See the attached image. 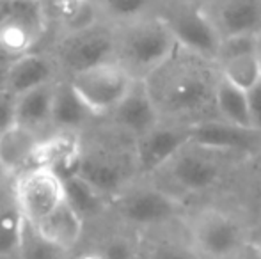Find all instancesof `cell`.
Listing matches in <instances>:
<instances>
[{"label": "cell", "instance_id": "6da1fadb", "mask_svg": "<svg viewBox=\"0 0 261 259\" xmlns=\"http://www.w3.org/2000/svg\"><path fill=\"white\" fill-rule=\"evenodd\" d=\"M219 82L217 61L179 45L164 64L144 78L162 121L189 126L219 119L215 105Z\"/></svg>", "mask_w": 261, "mask_h": 259}, {"label": "cell", "instance_id": "7a4b0ae2", "mask_svg": "<svg viewBox=\"0 0 261 259\" xmlns=\"http://www.w3.org/2000/svg\"><path fill=\"white\" fill-rule=\"evenodd\" d=\"M80 176L110 200L141 180L135 137L117 130L105 119H96L80 133Z\"/></svg>", "mask_w": 261, "mask_h": 259}, {"label": "cell", "instance_id": "3957f363", "mask_svg": "<svg viewBox=\"0 0 261 259\" xmlns=\"http://www.w3.org/2000/svg\"><path fill=\"white\" fill-rule=\"evenodd\" d=\"M249 160H252V156L245 153L190 140L148 180L172 195H176V192L201 194L217 187L231 169Z\"/></svg>", "mask_w": 261, "mask_h": 259}, {"label": "cell", "instance_id": "277c9868", "mask_svg": "<svg viewBox=\"0 0 261 259\" xmlns=\"http://www.w3.org/2000/svg\"><path fill=\"white\" fill-rule=\"evenodd\" d=\"M116 27V63L135 80H144L178 48L169 23L158 11Z\"/></svg>", "mask_w": 261, "mask_h": 259}, {"label": "cell", "instance_id": "5b68a950", "mask_svg": "<svg viewBox=\"0 0 261 259\" xmlns=\"http://www.w3.org/2000/svg\"><path fill=\"white\" fill-rule=\"evenodd\" d=\"M62 76L116 61V27L105 20L57 34L48 48Z\"/></svg>", "mask_w": 261, "mask_h": 259}, {"label": "cell", "instance_id": "8992f818", "mask_svg": "<svg viewBox=\"0 0 261 259\" xmlns=\"http://www.w3.org/2000/svg\"><path fill=\"white\" fill-rule=\"evenodd\" d=\"M50 27L52 25L43 0L0 2V57L11 63L41 50Z\"/></svg>", "mask_w": 261, "mask_h": 259}, {"label": "cell", "instance_id": "52a82bcc", "mask_svg": "<svg viewBox=\"0 0 261 259\" xmlns=\"http://www.w3.org/2000/svg\"><path fill=\"white\" fill-rule=\"evenodd\" d=\"M110 206L119 218L134 227H156L181 215L179 197L169 194L149 180H139L123 190Z\"/></svg>", "mask_w": 261, "mask_h": 259}, {"label": "cell", "instance_id": "ba28073f", "mask_svg": "<svg viewBox=\"0 0 261 259\" xmlns=\"http://www.w3.org/2000/svg\"><path fill=\"white\" fill-rule=\"evenodd\" d=\"M68 80L100 119L107 118L119 105L135 82L134 76L116 61L80 71Z\"/></svg>", "mask_w": 261, "mask_h": 259}, {"label": "cell", "instance_id": "9c48e42d", "mask_svg": "<svg viewBox=\"0 0 261 259\" xmlns=\"http://www.w3.org/2000/svg\"><path fill=\"white\" fill-rule=\"evenodd\" d=\"M13 195L25 220L38 225L66 200L64 183L50 167H31L14 178Z\"/></svg>", "mask_w": 261, "mask_h": 259}, {"label": "cell", "instance_id": "30bf717a", "mask_svg": "<svg viewBox=\"0 0 261 259\" xmlns=\"http://www.w3.org/2000/svg\"><path fill=\"white\" fill-rule=\"evenodd\" d=\"M158 13L169 23L179 46L217 61V52L222 39L210 23L203 7L192 4L160 2Z\"/></svg>", "mask_w": 261, "mask_h": 259}, {"label": "cell", "instance_id": "8fae6325", "mask_svg": "<svg viewBox=\"0 0 261 259\" xmlns=\"http://www.w3.org/2000/svg\"><path fill=\"white\" fill-rule=\"evenodd\" d=\"M192 245L210 259L226 257L240 252L245 243L242 227L231 215L215 208L201 210L190 222Z\"/></svg>", "mask_w": 261, "mask_h": 259}, {"label": "cell", "instance_id": "7c38bea8", "mask_svg": "<svg viewBox=\"0 0 261 259\" xmlns=\"http://www.w3.org/2000/svg\"><path fill=\"white\" fill-rule=\"evenodd\" d=\"M190 140L192 126L169 121H160L144 135L135 138L141 180H148L158 172Z\"/></svg>", "mask_w": 261, "mask_h": 259}, {"label": "cell", "instance_id": "4fadbf2b", "mask_svg": "<svg viewBox=\"0 0 261 259\" xmlns=\"http://www.w3.org/2000/svg\"><path fill=\"white\" fill-rule=\"evenodd\" d=\"M201 7L220 39L261 34V0H206Z\"/></svg>", "mask_w": 261, "mask_h": 259}, {"label": "cell", "instance_id": "5bb4252c", "mask_svg": "<svg viewBox=\"0 0 261 259\" xmlns=\"http://www.w3.org/2000/svg\"><path fill=\"white\" fill-rule=\"evenodd\" d=\"M103 119L135 138L144 135L162 121L144 80H135L126 96Z\"/></svg>", "mask_w": 261, "mask_h": 259}, {"label": "cell", "instance_id": "9a60e30c", "mask_svg": "<svg viewBox=\"0 0 261 259\" xmlns=\"http://www.w3.org/2000/svg\"><path fill=\"white\" fill-rule=\"evenodd\" d=\"M82 165L80 133L54 131L46 135L38 148L32 167H50L62 181L79 176Z\"/></svg>", "mask_w": 261, "mask_h": 259}, {"label": "cell", "instance_id": "2e32d148", "mask_svg": "<svg viewBox=\"0 0 261 259\" xmlns=\"http://www.w3.org/2000/svg\"><path fill=\"white\" fill-rule=\"evenodd\" d=\"M192 140L254 156L261 149V131L231 125L224 119H210L192 126Z\"/></svg>", "mask_w": 261, "mask_h": 259}, {"label": "cell", "instance_id": "e0dca14e", "mask_svg": "<svg viewBox=\"0 0 261 259\" xmlns=\"http://www.w3.org/2000/svg\"><path fill=\"white\" fill-rule=\"evenodd\" d=\"M61 76V71H59L48 50H38V52L21 55L9 63L7 93L14 94V96H21L36 87L55 82Z\"/></svg>", "mask_w": 261, "mask_h": 259}, {"label": "cell", "instance_id": "ac0fdd59", "mask_svg": "<svg viewBox=\"0 0 261 259\" xmlns=\"http://www.w3.org/2000/svg\"><path fill=\"white\" fill-rule=\"evenodd\" d=\"M96 119L94 112L87 107L86 101L80 98L66 76H61L55 87L54 112H52V128L54 131H71L82 133L93 125Z\"/></svg>", "mask_w": 261, "mask_h": 259}, {"label": "cell", "instance_id": "d6986e66", "mask_svg": "<svg viewBox=\"0 0 261 259\" xmlns=\"http://www.w3.org/2000/svg\"><path fill=\"white\" fill-rule=\"evenodd\" d=\"M43 138V135L18 125L6 131L0 137V165L4 174L16 178L20 172L31 169Z\"/></svg>", "mask_w": 261, "mask_h": 259}, {"label": "cell", "instance_id": "ffe728a7", "mask_svg": "<svg viewBox=\"0 0 261 259\" xmlns=\"http://www.w3.org/2000/svg\"><path fill=\"white\" fill-rule=\"evenodd\" d=\"M57 82H50L46 85L36 87L29 93L16 96V121L18 126H23L36 133L46 135L54 133L52 128V112H54V98Z\"/></svg>", "mask_w": 261, "mask_h": 259}, {"label": "cell", "instance_id": "44dd1931", "mask_svg": "<svg viewBox=\"0 0 261 259\" xmlns=\"http://www.w3.org/2000/svg\"><path fill=\"white\" fill-rule=\"evenodd\" d=\"M84 225H86V220L69 206L68 200H64L52 215H48L34 227L50 243L69 254L82 240Z\"/></svg>", "mask_w": 261, "mask_h": 259}, {"label": "cell", "instance_id": "7402d4cb", "mask_svg": "<svg viewBox=\"0 0 261 259\" xmlns=\"http://www.w3.org/2000/svg\"><path fill=\"white\" fill-rule=\"evenodd\" d=\"M50 25L57 28V34L82 28L101 20L91 0H43Z\"/></svg>", "mask_w": 261, "mask_h": 259}, {"label": "cell", "instance_id": "603a6c76", "mask_svg": "<svg viewBox=\"0 0 261 259\" xmlns=\"http://www.w3.org/2000/svg\"><path fill=\"white\" fill-rule=\"evenodd\" d=\"M64 183L66 200L68 204L84 218V220H91V218H98L103 215L110 208L112 200L105 197L98 188H94L87 180L82 176H73L62 181Z\"/></svg>", "mask_w": 261, "mask_h": 259}, {"label": "cell", "instance_id": "cb8c5ba5", "mask_svg": "<svg viewBox=\"0 0 261 259\" xmlns=\"http://www.w3.org/2000/svg\"><path fill=\"white\" fill-rule=\"evenodd\" d=\"M215 105L219 119H224L231 125L244 126V128H252L247 91L233 85L222 76H220L219 87H217Z\"/></svg>", "mask_w": 261, "mask_h": 259}, {"label": "cell", "instance_id": "d4e9b609", "mask_svg": "<svg viewBox=\"0 0 261 259\" xmlns=\"http://www.w3.org/2000/svg\"><path fill=\"white\" fill-rule=\"evenodd\" d=\"M23 231L25 217L13 195V199L0 204V259H18Z\"/></svg>", "mask_w": 261, "mask_h": 259}, {"label": "cell", "instance_id": "484cf974", "mask_svg": "<svg viewBox=\"0 0 261 259\" xmlns=\"http://www.w3.org/2000/svg\"><path fill=\"white\" fill-rule=\"evenodd\" d=\"M220 76L244 91H251L261 80V63L258 52L240 53L217 61Z\"/></svg>", "mask_w": 261, "mask_h": 259}, {"label": "cell", "instance_id": "4316f807", "mask_svg": "<svg viewBox=\"0 0 261 259\" xmlns=\"http://www.w3.org/2000/svg\"><path fill=\"white\" fill-rule=\"evenodd\" d=\"M91 2L101 20L112 25L155 13L160 6V0H91Z\"/></svg>", "mask_w": 261, "mask_h": 259}, {"label": "cell", "instance_id": "83f0119b", "mask_svg": "<svg viewBox=\"0 0 261 259\" xmlns=\"http://www.w3.org/2000/svg\"><path fill=\"white\" fill-rule=\"evenodd\" d=\"M18 259H68V252L50 243L34 225L25 220L23 240Z\"/></svg>", "mask_w": 261, "mask_h": 259}, {"label": "cell", "instance_id": "f1b7e54d", "mask_svg": "<svg viewBox=\"0 0 261 259\" xmlns=\"http://www.w3.org/2000/svg\"><path fill=\"white\" fill-rule=\"evenodd\" d=\"M149 259H201L203 254L194 245L179 240H156L146 249Z\"/></svg>", "mask_w": 261, "mask_h": 259}, {"label": "cell", "instance_id": "f546056e", "mask_svg": "<svg viewBox=\"0 0 261 259\" xmlns=\"http://www.w3.org/2000/svg\"><path fill=\"white\" fill-rule=\"evenodd\" d=\"M96 252H100L103 259H135L141 252V247L128 236L114 235L100 243Z\"/></svg>", "mask_w": 261, "mask_h": 259}, {"label": "cell", "instance_id": "4dcf8cb0", "mask_svg": "<svg viewBox=\"0 0 261 259\" xmlns=\"http://www.w3.org/2000/svg\"><path fill=\"white\" fill-rule=\"evenodd\" d=\"M16 100L18 98L14 94L7 93V91L0 93V137L18 125Z\"/></svg>", "mask_w": 261, "mask_h": 259}, {"label": "cell", "instance_id": "1f68e13d", "mask_svg": "<svg viewBox=\"0 0 261 259\" xmlns=\"http://www.w3.org/2000/svg\"><path fill=\"white\" fill-rule=\"evenodd\" d=\"M247 98H249V110H251L252 128L261 131V80L251 91H247Z\"/></svg>", "mask_w": 261, "mask_h": 259}, {"label": "cell", "instance_id": "d6a6232c", "mask_svg": "<svg viewBox=\"0 0 261 259\" xmlns=\"http://www.w3.org/2000/svg\"><path fill=\"white\" fill-rule=\"evenodd\" d=\"M238 254L240 259H261V245L256 242H245Z\"/></svg>", "mask_w": 261, "mask_h": 259}, {"label": "cell", "instance_id": "836d02e7", "mask_svg": "<svg viewBox=\"0 0 261 259\" xmlns=\"http://www.w3.org/2000/svg\"><path fill=\"white\" fill-rule=\"evenodd\" d=\"M7 71H9V63L0 57V93L7 91Z\"/></svg>", "mask_w": 261, "mask_h": 259}, {"label": "cell", "instance_id": "e575fe53", "mask_svg": "<svg viewBox=\"0 0 261 259\" xmlns=\"http://www.w3.org/2000/svg\"><path fill=\"white\" fill-rule=\"evenodd\" d=\"M160 2H174V4H192V6H203L206 0H160Z\"/></svg>", "mask_w": 261, "mask_h": 259}, {"label": "cell", "instance_id": "d590c367", "mask_svg": "<svg viewBox=\"0 0 261 259\" xmlns=\"http://www.w3.org/2000/svg\"><path fill=\"white\" fill-rule=\"evenodd\" d=\"M75 259H103V257H101L100 252L93 250V252H84V254H80V256L75 257Z\"/></svg>", "mask_w": 261, "mask_h": 259}, {"label": "cell", "instance_id": "8d00e7d4", "mask_svg": "<svg viewBox=\"0 0 261 259\" xmlns=\"http://www.w3.org/2000/svg\"><path fill=\"white\" fill-rule=\"evenodd\" d=\"M252 160L256 162V167H258V170H259V174H261V149L258 153H256L254 156H252Z\"/></svg>", "mask_w": 261, "mask_h": 259}, {"label": "cell", "instance_id": "74e56055", "mask_svg": "<svg viewBox=\"0 0 261 259\" xmlns=\"http://www.w3.org/2000/svg\"><path fill=\"white\" fill-rule=\"evenodd\" d=\"M135 259H149L148 254H146V249H141V252H139V256L135 257Z\"/></svg>", "mask_w": 261, "mask_h": 259}, {"label": "cell", "instance_id": "f35d334b", "mask_svg": "<svg viewBox=\"0 0 261 259\" xmlns=\"http://www.w3.org/2000/svg\"><path fill=\"white\" fill-rule=\"evenodd\" d=\"M219 259H240V254H231V256H226V257H219Z\"/></svg>", "mask_w": 261, "mask_h": 259}, {"label": "cell", "instance_id": "ab89813d", "mask_svg": "<svg viewBox=\"0 0 261 259\" xmlns=\"http://www.w3.org/2000/svg\"><path fill=\"white\" fill-rule=\"evenodd\" d=\"M258 55H259V63H261V34H259V45H258Z\"/></svg>", "mask_w": 261, "mask_h": 259}, {"label": "cell", "instance_id": "60d3db41", "mask_svg": "<svg viewBox=\"0 0 261 259\" xmlns=\"http://www.w3.org/2000/svg\"><path fill=\"white\" fill-rule=\"evenodd\" d=\"M0 176H6V174H4V170H2V165H0Z\"/></svg>", "mask_w": 261, "mask_h": 259}, {"label": "cell", "instance_id": "b9f144b4", "mask_svg": "<svg viewBox=\"0 0 261 259\" xmlns=\"http://www.w3.org/2000/svg\"><path fill=\"white\" fill-rule=\"evenodd\" d=\"M0 2H4V0H0Z\"/></svg>", "mask_w": 261, "mask_h": 259}]
</instances>
